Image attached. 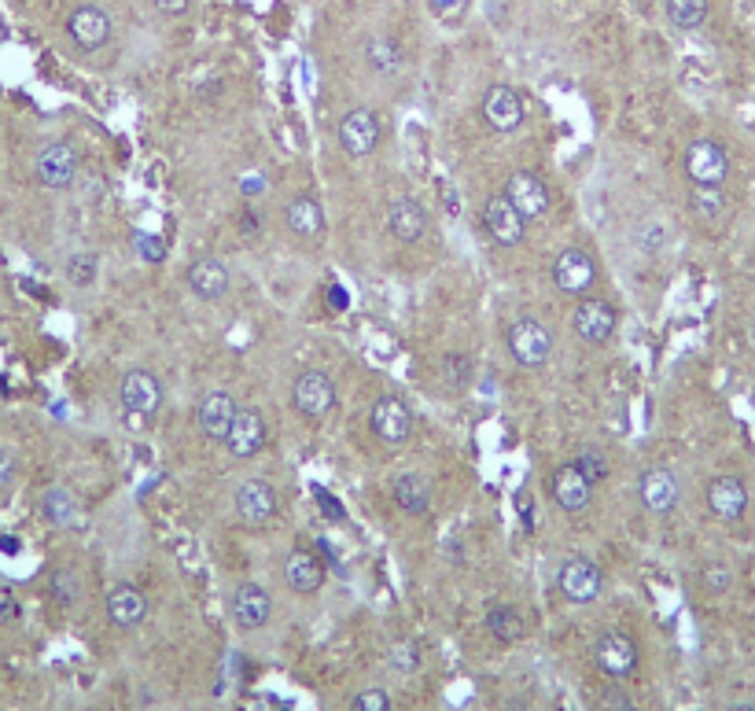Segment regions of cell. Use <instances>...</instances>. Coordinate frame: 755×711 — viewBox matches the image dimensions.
I'll use <instances>...</instances> for the list:
<instances>
[{"label":"cell","instance_id":"6da1fadb","mask_svg":"<svg viewBox=\"0 0 755 711\" xmlns=\"http://www.w3.org/2000/svg\"><path fill=\"white\" fill-rule=\"evenodd\" d=\"M166 403L163 380L152 369H130L119 380V406L125 417L133 420V428H141L144 420H152Z\"/></svg>","mask_w":755,"mask_h":711},{"label":"cell","instance_id":"7a4b0ae2","mask_svg":"<svg viewBox=\"0 0 755 711\" xmlns=\"http://www.w3.org/2000/svg\"><path fill=\"white\" fill-rule=\"evenodd\" d=\"M277 509H280V501H277V490H273L269 479L251 476L236 487L233 516H236L239 527H247V531H262V527H269L273 520H277Z\"/></svg>","mask_w":755,"mask_h":711},{"label":"cell","instance_id":"3957f363","mask_svg":"<svg viewBox=\"0 0 755 711\" xmlns=\"http://www.w3.org/2000/svg\"><path fill=\"white\" fill-rule=\"evenodd\" d=\"M506 343H509L512 362L523 365V369H542V365L553 358V332H549V325L539 317L512 321L506 332Z\"/></svg>","mask_w":755,"mask_h":711},{"label":"cell","instance_id":"277c9868","mask_svg":"<svg viewBox=\"0 0 755 711\" xmlns=\"http://www.w3.org/2000/svg\"><path fill=\"white\" fill-rule=\"evenodd\" d=\"M336 380L325 373V369H317V365H310V369H303L299 376H295V384H292V406L295 413H299L303 420H325L331 409H336Z\"/></svg>","mask_w":755,"mask_h":711},{"label":"cell","instance_id":"5b68a950","mask_svg":"<svg viewBox=\"0 0 755 711\" xmlns=\"http://www.w3.org/2000/svg\"><path fill=\"white\" fill-rule=\"evenodd\" d=\"M380 136H384V125L373 108H350L336 125V141L343 148V155L350 159H369L376 148H380Z\"/></svg>","mask_w":755,"mask_h":711},{"label":"cell","instance_id":"8992f818","mask_svg":"<svg viewBox=\"0 0 755 711\" xmlns=\"http://www.w3.org/2000/svg\"><path fill=\"white\" fill-rule=\"evenodd\" d=\"M557 590L568 605H593L604 593V571L586 557H568L557 568Z\"/></svg>","mask_w":755,"mask_h":711},{"label":"cell","instance_id":"52a82bcc","mask_svg":"<svg viewBox=\"0 0 755 711\" xmlns=\"http://www.w3.org/2000/svg\"><path fill=\"white\" fill-rule=\"evenodd\" d=\"M269 443V420L266 413L255 409V406H239L233 428L225 435V454L233 457V461H251V457H258L266 450Z\"/></svg>","mask_w":755,"mask_h":711},{"label":"cell","instance_id":"ba28073f","mask_svg":"<svg viewBox=\"0 0 755 711\" xmlns=\"http://www.w3.org/2000/svg\"><path fill=\"white\" fill-rule=\"evenodd\" d=\"M615 328H620V314H615V306H609L604 299L582 295L579 306L571 309V332H575L579 343H586V347H604V343H612Z\"/></svg>","mask_w":755,"mask_h":711},{"label":"cell","instance_id":"9c48e42d","mask_svg":"<svg viewBox=\"0 0 755 711\" xmlns=\"http://www.w3.org/2000/svg\"><path fill=\"white\" fill-rule=\"evenodd\" d=\"M33 174H38L44 189L67 192L78 181V174H82V159H78V152L67 141H49L38 152V159H33Z\"/></svg>","mask_w":755,"mask_h":711},{"label":"cell","instance_id":"30bf717a","mask_svg":"<svg viewBox=\"0 0 755 711\" xmlns=\"http://www.w3.org/2000/svg\"><path fill=\"white\" fill-rule=\"evenodd\" d=\"M685 174H690L693 185L723 189L730 177V152L718 141H712V136L693 141L685 148Z\"/></svg>","mask_w":755,"mask_h":711},{"label":"cell","instance_id":"8fae6325","mask_svg":"<svg viewBox=\"0 0 755 711\" xmlns=\"http://www.w3.org/2000/svg\"><path fill=\"white\" fill-rule=\"evenodd\" d=\"M479 111H483V122L494 133H517L523 119H528V103H523L520 89H512L506 82H494L487 89Z\"/></svg>","mask_w":755,"mask_h":711},{"label":"cell","instance_id":"7c38bea8","mask_svg":"<svg viewBox=\"0 0 755 711\" xmlns=\"http://www.w3.org/2000/svg\"><path fill=\"white\" fill-rule=\"evenodd\" d=\"M553 284L564 295H590L598 288V262H593L590 251L564 247L553 258Z\"/></svg>","mask_w":755,"mask_h":711},{"label":"cell","instance_id":"4fadbf2b","mask_svg":"<svg viewBox=\"0 0 755 711\" xmlns=\"http://www.w3.org/2000/svg\"><path fill=\"white\" fill-rule=\"evenodd\" d=\"M483 228L498 247H520L523 236H528V217L509 203L506 192H494L483 203Z\"/></svg>","mask_w":755,"mask_h":711},{"label":"cell","instance_id":"5bb4252c","mask_svg":"<svg viewBox=\"0 0 755 711\" xmlns=\"http://www.w3.org/2000/svg\"><path fill=\"white\" fill-rule=\"evenodd\" d=\"M369 428L380 443L402 446L414 435V409H409L398 395H380L369 409Z\"/></svg>","mask_w":755,"mask_h":711},{"label":"cell","instance_id":"9a60e30c","mask_svg":"<svg viewBox=\"0 0 755 711\" xmlns=\"http://www.w3.org/2000/svg\"><path fill=\"white\" fill-rule=\"evenodd\" d=\"M593 660H598V668L609 674V679L623 682L637 671V646L623 630H604V634L593 641Z\"/></svg>","mask_w":755,"mask_h":711},{"label":"cell","instance_id":"2e32d148","mask_svg":"<svg viewBox=\"0 0 755 711\" xmlns=\"http://www.w3.org/2000/svg\"><path fill=\"white\" fill-rule=\"evenodd\" d=\"M114 22L100 4H78L67 16V38H71L82 52H100L111 41Z\"/></svg>","mask_w":755,"mask_h":711},{"label":"cell","instance_id":"e0dca14e","mask_svg":"<svg viewBox=\"0 0 755 711\" xmlns=\"http://www.w3.org/2000/svg\"><path fill=\"white\" fill-rule=\"evenodd\" d=\"M280 579H284V587H288L292 593H299V598H314V593L325 587L328 571H325L322 560L310 553V549L295 546L280 557Z\"/></svg>","mask_w":755,"mask_h":711},{"label":"cell","instance_id":"ac0fdd59","mask_svg":"<svg viewBox=\"0 0 755 711\" xmlns=\"http://www.w3.org/2000/svg\"><path fill=\"white\" fill-rule=\"evenodd\" d=\"M506 196L523 217H528V222L545 217L549 206H553V192H549V185L534 174V170H512L509 181H506Z\"/></svg>","mask_w":755,"mask_h":711},{"label":"cell","instance_id":"d6986e66","mask_svg":"<svg viewBox=\"0 0 755 711\" xmlns=\"http://www.w3.org/2000/svg\"><path fill=\"white\" fill-rule=\"evenodd\" d=\"M236 413H239V398L233 392H207L196 403V428L203 439H211V443H225V435L228 428H233V420H236Z\"/></svg>","mask_w":755,"mask_h":711},{"label":"cell","instance_id":"ffe728a7","mask_svg":"<svg viewBox=\"0 0 755 711\" xmlns=\"http://www.w3.org/2000/svg\"><path fill=\"white\" fill-rule=\"evenodd\" d=\"M593 487L586 476L579 473V465L575 461H564V465H557V473L549 476V495H553V501L564 512L571 516H579V512H586L593 506Z\"/></svg>","mask_w":755,"mask_h":711},{"label":"cell","instance_id":"44dd1931","mask_svg":"<svg viewBox=\"0 0 755 711\" xmlns=\"http://www.w3.org/2000/svg\"><path fill=\"white\" fill-rule=\"evenodd\" d=\"M682 498V484L679 476L671 473V468H645L642 476H637V501H642V509L652 516H667L674 512Z\"/></svg>","mask_w":755,"mask_h":711},{"label":"cell","instance_id":"7402d4cb","mask_svg":"<svg viewBox=\"0 0 755 711\" xmlns=\"http://www.w3.org/2000/svg\"><path fill=\"white\" fill-rule=\"evenodd\" d=\"M228 612H233V623L247 634L262 630L273 619V593L262 582H239L233 590V601H228Z\"/></svg>","mask_w":755,"mask_h":711},{"label":"cell","instance_id":"603a6c76","mask_svg":"<svg viewBox=\"0 0 755 711\" xmlns=\"http://www.w3.org/2000/svg\"><path fill=\"white\" fill-rule=\"evenodd\" d=\"M108 623L114 630H136L152 612V601H147V593L141 587H133V582H119V587H111L108 601Z\"/></svg>","mask_w":755,"mask_h":711},{"label":"cell","instance_id":"cb8c5ba5","mask_svg":"<svg viewBox=\"0 0 755 711\" xmlns=\"http://www.w3.org/2000/svg\"><path fill=\"white\" fill-rule=\"evenodd\" d=\"M185 284H188V292L196 295V299H203V303H217V299H225V295H228L233 273H228V266H225L222 258L203 255V258H196V262H192V266L185 270Z\"/></svg>","mask_w":755,"mask_h":711},{"label":"cell","instance_id":"d4e9b609","mask_svg":"<svg viewBox=\"0 0 755 711\" xmlns=\"http://www.w3.org/2000/svg\"><path fill=\"white\" fill-rule=\"evenodd\" d=\"M707 509H712L715 520L723 524H737L741 516L748 512V487L741 476H715L707 484Z\"/></svg>","mask_w":755,"mask_h":711},{"label":"cell","instance_id":"484cf974","mask_svg":"<svg viewBox=\"0 0 755 711\" xmlns=\"http://www.w3.org/2000/svg\"><path fill=\"white\" fill-rule=\"evenodd\" d=\"M387 233H391L398 244H420L428 233V211L425 203L414 196H402L387 206Z\"/></svg>","mask_w":755,"mask_h":711},{"label":"cell","instance_id":"4316f807","mask_svg":"<svg viewBox=\"0 0 755 711\" xmlns=\"http://www.w3.org/2000/svg\"><path fill=\"white\" fill-rule=\"evenodd\" d=\"M284 225H288L295 236L317 240L325 233V206H322V200L310 196V192L288 200V206H284Z\"/></svg>","mask_w":755,"mask_h":711},{"label":"cell","instance_id":"83f0119b","mask_svg":"<svg viewBox=\"0 0 755 711\" xmlns=\"http://www.w3.org/2000/svg\"><path fill=\"white\" fill-rule=\"evenodd\" d=\"M361 55H365V67L380 78H391L406 67V49L395 38H387V33H376V38L365 41Z\"/></svg>","mask_w":755,"mask_h":711},{"label":"cell","instance_id":"f1b7e54d","mask_svg":"<svg viewBox=\"0 0 755 711\" xmlns=\"http://www.w3.org/2000/svg\"><path fill=\"white\" fill-rule=\"evenodd\" d=\"M483 627L501 646H517V641L528 638V619H523L520 609H512V605H490L483 616Z\"/></svg>","mask_w":755,"mask_h":711},{"label":"cell","instance_id":"f546056e","mask_svg":"<svg viewBox=\"0 0 755 711\" xmlns=\"http://www.w3.org/2000/svg\"><path fill=\"white\" fill-rule=\"evenodd\" d=\"M391 501L398 506V512H406V516H425L431 509V484L425 476H417V473H406V476H398L395 479V487H391Z\"/></svg>","mask_w":755,"mask_h":711},{"label":"cell","instance_id":"4dcf8cb0","mask_svg":"<svg viewBox=\"0 0 755 711\" xmlns=\"http://www.w3.org/2000/svg\"><path fill=\"white\" fill-rule=\"evenodd\" d=\"M41 516L52 527H78V520H82V506H78V498L67 487H49L41 495Z\"/></svg>","mask_w":755,"mask_h":711},{"label":"cell","instance_id":"1f68e13d","mask_svg":"<svg viewBox=\"0 0 755 711\" xmlns=\"http://www.w3.org/2000/svg\"><path fill=\"white\" fill-rule=\"evenodd\" d=\"M690 211L701 225H718L730 211L726 203V192L723 189H704V185H693L690 192Z\"/></svg>","mask_w":755,"mask_h":711},{"label":"cell","instance_id":"d6a6232c","mask_svg":"<svg viewBox=\"0 0 755 711\" xmlns=\"http://www.w3.org/2000/svg\"><path fill=\"white\" fill-rule=\"evenodd\" d=\"M435 376H439V384L446 387V392H465L468 384H472V376H476V365L468 354H442L439 365H435Z\"/></svg>","mask_w":755,"mask_h":711},{"label":"cell","instance_id":"836d02e7","mask_svg":"<svg viewBox=\"0 0 755 711\" xmlns=\"http://www.w3.org/2000/svg\"><path fill=\"white\" fill-rule=\"evenodd\" d=\"M712 0H667V22L679 30H696L707 22Z\"/></svg>","mask_w":755,"mask_h":711},{"label":"cell","instance_id":"e575fe53","mask_svg":"<svg viewBox=\"0 0 755 711\" xmlns=\"http://www.w3.org/2000/svg\"><path fill=\"white\" fill-rule=\"evenodd\" d=\"M67 281L74 284V288H93L96 284V273H100V258L93 255V251H78V255L67 258Z\"/></svg>","mask_w":755,"mask_h":711},{"label":"cell","instance_id":"d590c367","mask_svg":"<svg viewBox=\"0 0 755 711\" xmlns=\"http://www.w3.org/2000/svg\"><path fill=\"white\" fill-rule=\"evenodd\" d=\"M571 461L579 465V473L590 479L593 487H601L604 479H609V473H612V465H609V457H604L598 446H586V450H579L575 457H571Z\"/></svg>","mask_w":755,"mask_h":711},{"label":"cell","instance_id":"8d00e7d4","mask_svg":"<svg viewBox=\"0 0 755 711\" xmlns=\"http://www.w3.org/2000/svg\"><path fill=\"white\" fill-rule=\"evenodd\" d=\"M49 590L63 609H71V605H78V598H82V579H78V571H71V568H55Z\"/></svg>","mask_w":755,"mask_h":711},{"label":"cell","instance_id":"74e56055","mask_svg":"<svg viewBox=\"0 0 755 711\" xmlns=\"http://www.w3.org/2000/svg\"><path fill=\"white\" fill-rule=\"evenodd\" d=\"M701 582L707 593H726L730 587H734V568L726 565V560H707V565L701 568Z\"/></svg>","mask_w":755,"mask_h":711},{"label":"cell","instance_id":"f35d334b","mask_svg":"<svg viewBox=\"0 0 755 711\" xmlns=\"http://www.w3.org/2000/svg\"><path fill=\"white\" fill-rule=\"evenodd\" d=\"M350 711H395L391 693L380 690V685H365V690L354 693Z\"/></svg>","mask_w":755,"mask_h":711},{"label":"cell","instance_id":"ab89813d","mask_svg":"<svg viewBox=\"0 0 755 711\" xmlns=\"http://www.w3.org/2000/svg\"><path fill=\"white\" fill-rule=\"evenodd\" d=\"M598 711H637V708H634V701H631V693H626L623 685L612 679V682L598 693Z\"/></svg>","mask_w":755,"mask_h":711},{"label":"cell","instance_id":"60d3db41","mask_svg":"<svg viewBox=\"0 0 755 711\" xmlns=\"http://www.w3.org/2000/svg\"><path fill=\"white\" fill-rule=\"evenodd\" d=\"M391 668L402 671V674L420 668V646H417V641H398V646L391 649Z\"/></svg>","mask_w":755,"mask_h":711},{"label":"cell","instance_id":"b9f144b4","mask_svg":"<svg viewBox=\"0 0 755 711\" xmlns=\"http://www.w3.org/2000/svg\"><path fill=\"white\" fill-rule=\"evenodd\" d=\"M16 473H19L16 454H11L8 446H0V490H8L11 484H16Z\"/></svg>","mask_w":755,"mask_h":711},{"label":"cell","instance_id":"7bdbcfd3","mask_svg":"<svg viewBox=\"0 0 755 711\" xmlns=\"http://www.w3.org/2000/svg\"><path fill=\"white\" fill-rule=\"evenodd\" d=\"M16 619H19V601H16V593L0 582V627L16 623Z\"/></svg>","mask_w":755,"mask_h":711},{"label":"cell","instance_id":"ee69618b","mask_svg":"<svg viewBox=\"0 0 755 711\" xmlns=\"http://www.w3.org/2000/svg\"><path fill=\"white\" fill-rule=\"evenodd\" d=\"M155 11L163 19H181V16H188L192 11V0H152Z\"/></svg>","mask_w":755,"mask_h":711},{"label":"cell","instance_id":"f6af8a7d","mask_svg":"<svg viewBox=\"0 0 755 711\" xmlns=\"http://www.w3.org/2000/svg\"><path fill=\"white\" fill-rule=\"evenodd\" d=\"M136 244H141V255H147L152 262L163 258V247H159V240H155V236H141V240H136Z\"/></svg>","mask_w":755,"mask_h":711},{"label":"cell","instance_id":"bcb514c9","mask_svg":"<svg viewBox=\"0 0 755 711\" xmlns=\"http://www.w3.org/2000/svg\"><path fill=\"white\" fill-rule=\"evenodd\" d=\"M239 225H244L247 233H258V228H262V217H258L255 211H244V217H239Z\"/></svg>","mask_w":755,"mask_h":711},{"label":"cell","instance_id":"7dc6e473","mask_svg":"<svg viewBox=\"0 0 755 711\" xmlns=\"http://www.w3.org/2000/svg\"><path fill=\"white\" fill-rule=\"evenodd\" d=\"M726 711H755V704H730Z\"/></svg>","mask_w":755,"mask_h":711}]
</instances>
